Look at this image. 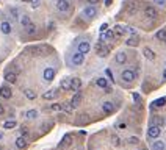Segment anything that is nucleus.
I'll return each instance as SVG.
<instances>
[{"label": "nucleus", "instance_id": "nucleus-2", "mask_svg": "<svg viewBox=\"0 0 166 150\" xmlns=\"http://www.w3.org/2000/svg\"><path fill=\"white\" fill-rule=\"evenodd\" d=\"M43 78H44L46 81H52V80L55 78V69H52V67H47V69H44Z\"/></svg>", "mask_w": 166, "mask_h": 150}, {"label": "nucleus", "instance_id": "nucleus-45", "mask_svg": "<svg viewBox=\"0 0 166 150\" xmlns=\"http://www.w3.org/2000/svg\"><path fill=\"white\" fill-rule=\"evenodd\" d=\"M86 2H88L89 5H96V3H97V2H99V0H86Z\"/></svg>", "mask_w": 166, "mask_h": 150}, {"label": "nucleus", "instance_id": "nucleus-42", "mask_svg": "<svg viewBox=\"0 0 166 150\" xmlns=\"http://www.w3.org/2000/svg\"><path fill=\"white\" fill-rule=\"evenodd\" d=\"M154 2H155L157 5H160V6H163V5L166 3V0H154Z\"/></svg>", "mask_w": 166, "mask_h": 150}, {"label": "nucleus", "instance_id": "nucleus-35", "mask_svg": "<svg viewBox=\"0 0 166 150\" xmlns=\"http://www.w3.org/2000/svg\"><path fill=\"white\" fill-rule=\"evenodd\" d=\"M27 117H28V119H36V117H38L36 110H30L28 113H27Z\"/></svg>", "mask_w": 166, "mask_h": 150}, {"label": "nucleus", "instance_id": "nucleus-21", "mask_svg": "<svg viewBox=\"0 0 166 150\" xmlns=\"http://www.w3.org/2000/svg\"><path fill=\"white\" fill-rule=\"evenodd\" d=\"M102 108H103V111H105V113H111L114 110V106H113L111 102H105V103L102 105Z\"/></svg>", "mask_w": 166, "mask_h": 150}, {"label": "nucleus", "instance_id": "nucleus-3", "mask_svg": "<svg viewBox=\"0 0 166 150\" xmlns=\"http://www.w3.org/2000/svg\"><path fill=\"white\" fill-rule=\"evenodd\" d=\"M147 136L149 138H158L160 136V127L158 125H150L147 130Z\"/></svg>", "mask_w": 166, "mask_h": 150}, {"label": "nucleus", "instance_id": "nucleus-8", "mask_svg": "<svg viewBox=\"0 0 166 150\" xmlns=\"http://www.w3.org/2000/svg\"><path fill=\"white\" fill-rule=\"evenodd\" d=\"M0 97L11 99V88H8V86H2V88H0Z\"/></svg>", "mask_w": 166, "mask_h": 150}, {"label": "nucleus", "instance_id": "nucleus-14", "mask_svg": "<svg viewBox=\"0 0 166 150\" xmlns=\"http://www.w3.org/2000/svg\"><path fill=\"white\" fill-rule=\"evenodd\" d=\"M108 53H110V49L107 45H102L100 49H97V55L100 56V58H105V56H108Z\"/></svg>", "mask_w": 166, "mask_h": 150}, {"label": "nucleus", "instance_id": "nucleus-12", "mask_svg": "<svg viewBox=\"0 0 166 150\" xmlns=\"http://www.w3.org/2000/svg\"><path fill=\"white\" fill-rule=\"evenodd\" d=\"M0 30H2V33H5V35H10L11 33V24L10 22H2L0 24Z\"/></svg>", "mask_w": 166, "mask_h": 150}, {"label": "nucleus", "instance_id": "nucleus-6", "mask_svg": "<svg viewBox=\"0 0 166 150\" xmlns=\"http://www.w3.org/2000/svg\"><path fill=\"white\" fill-rule=\"evenodd\" d=\"M83 53H80V52H77V53H74L72 55V63L75 64V66H80V64H83Z\"/></svg>", "mask_w": 166, "mask_h": 150}, {"label": "nucleus", "instance_id": "nucleus-53", "mask_svg": "<svg viewBox=\"0 0 166 150\" xmlns=\"http://www.w3.org/2000/svg\"><path fill=\"white\" fill-rule=\"evenodd\" d=\"M165 41H166V39H165Z\"/></svg>", "mask_w": 166, "mask_h": 150}, {"label": "nucleus", "instance_id": "nucleus-24", "mask_svg": "<svg viewBox=\"0 0 166 150\" xmlns=\"http://www.w3.org/2000/svg\"><path fill=\"white\" fill-rule=\"evenodd\" d=\"M5 80H6V81H10V83H14V81H16V74L6 72V74H5Z\"/></svg>", "mask_w": 166, "mask_h": 150}, {"label": "nucleus", "instance_id": "nucleus-40", "mask_svg": "<svg viewBox=\"0 0 166 150\" xmlns=\"http://www.w3.org/2000/svg\"><path fill=\"white\" fill-rule=\"evenodd\" d=\"M105 74L110 77V80H111V83H113V81H114V78H113V74H111V71H110V69H107V71H105Z\"/></svg>", "mask_w": 166, "mask_h": 150}, {"label": "nucleus", "instance_id": "nucleus-38", "mask_svg": "<svg viewBox=\"0 0 166 150\" xmlns=\"http://www.w3.org/2000/svg\"><path fill=\"white\" fill-rule=\"evenodd\" d=\"M52 110H53V111H61V105L53 103V105H52Z\"/></svg>", "mask_w": 166, "mask_h": 150}, {"label": "nucleus", "instance_id": "nucleus-49", "mask_svg": "<svg viewBox=\"0 0 166 150\" xmlns=\"http://www.w3.org/2000/svg\"><path fill=\"white\" fill-rule=\"evenodd\" d=\"M163 77H165V80H166V69H165V72H163Z\"/></svg>", "mask_w": 166, "mask_h": 150}, {"label": "nucleus", "instance_id": "nucleus-18", "mask_svg": "<svg viewBox=\"0 0 166 150\" xmlns=\"http://www.w3.org/2000/svg\"><path fill=\"white\" fill-rule=\"evenodd\" d=\"M24 95L28 100H34V99H36V94H34V91H31V89H24Z\"/></svg>", "mask_w": 166, "mask_h": 150}, {"label": "nucleus", "instance_id": "nucleus-15", "mask_svg": "<svg viewBox=\"0 0 166 150\" xmlns=\"http://www.w3.org/2000/svg\"><path fill=\"white\" fill-rule=\"evenodd\" d=\"M127 45H130V47H136L138 44H140V39H138V36H132V38H129L127 39V42H126Z\"/></svg>", "mask_w": 166, "mask_h": 150}, {"label": "nucleus", "instance_id": "nucleus-28", "mask_svg": "<svg viewBox=\"0 0 166 150\" xmlns=\"http://www.w3.org/2000/svg\"><path fill=\"white\" fill-rule=\"evenodd\" d=\"M20 24H22V27L25 28L27 25H30V24H31V20H30L28 16H22V17H20Z\"/></svg>", "mask_w": 166, "mask_h": 150}, {"label": "nucleus", "instance_id": "nucleus-1", "mask_svg": "<svg viewBox=\"0 0 166 150\" xmlns=\"http://www.w3.org/2000/svg\"><path fill=\"white\" fill-rule=\"evenodd\" d=\"M121 75H122V80H124V81H127V83H132V81L135 80V72H133V71H130V69L124 71Z\"/></svg>", "mask_w": 166, "mask_h": 150}, {"label": "nucleus", "instance_id": "nucleus-37", "mask_svg": "<svg viewBox=\"0 0 166 150\" xmlns=\"http://www.w3.org/2000/svg\"><path fill=\"white\" fill-rule=\"evenodd\" d=\"M30 3H31V6H33V8H36V6H39L41 0H30Z\"/></svg>", "mask_w": 166, "mask_h": 150}, {"label": "nucleus", "instance_id": "nucleus-19", "mask_svg": "<svg viewBox=\"0 0 166 150\" xmlns=\"http://www.w3.org/2000/svg\"><path fill=\"white\" fill-rule=\"evenodd\" d=\"M16 147H17V149H25V147H27V141L24 139V136H22V138H17V139H16Z\"/></svg>", "mask_w": 166, "mask_h": 150}, {"label": "nucleus", "instance_id": "nucleus-16", "mask_svg": "<svg viewBox=\"0 0 166 150\" xmlns=\"http://www.w3.org/2000/svg\"><path fill=\"white\" fill-rule=\"evenodd\" d=\"M80 86H82V80H80V78H72V80H71V89L77 91Z\"/></svg>", "mask_w": 166, "mask_h": 150}, {"label": "nucleus", "instance_id": "nucleus-4", "mask_svg": "<svg viewBox=\"0 0 166 150\" xmlns=\"http://www.w3.org/2000/svg\"><path fill=\"white\" fill-rule=\"evenodd\" d=\"M71 144H72L71 134H64V138L61 139V142H60V149L64 150V149H67V147H71Z\"/></svg>", "mask_w": 166, "mask_h": 150}, {"label": "nucleus", "instance_id": "nucleus-27", "mask_svg": "<svg viewBox=\"0 0 166 150\" xmlns=\"http://www.w3.org/2000/svg\"><path fill=\"white\" fill-rule=\"evenodd\" d=\"M80 100H82V95L77 92V94H75L74 97H72V100H71V105H72V106H77V105L80 103Z\"/></svg>", "mask_w": 166, "mask_h": 150}, {"label": "nucleus", "instance_id": "nucleus-39", "mask_svg": "<svg viewBox=\"0 0 166 150\" xmlns=\"http://www.w3.org/2000/svg\"><path fill=\"white\" fill-rule=\"evenodd\" d=\"M154 124L162 125V124H163V119H162V117H154Z\"/></svg>", "mask_w": 166, "mask_h": 150}, {"label": "nucleus", "instance_id": "nucleus-41", "mask_svg": "<svg viewBox=\"0 0 166 150\" xmlns=\"http://www.w3.org/2000/svg\"><path fill=\"white\" fill-rule=\"evenodd\" d=\"M107 28H108V24H102V25H100V31H102V33L107 31Z\"/></svg>", "mask_w": 166, "mask_h": 150}, {"label": "nucleus", "instance_id": "nucleus-48", "mask_svg": "<svg viewBox=\"0 0 166 150\" xmlns=\"http://www.w3.org/2000/svg\"><path fill=\"white\" fill-rule=\"evenodd\" d=\"M111 3H113V0H105V6H110Z\"/></svg>", "mask_w": 166, "mask_h": 150}, {"label": "nucleus", "instance_id": "nucleus-26", "mask_svg": "<svg viewBox=\"0 0 166 150\" xmlns=\"http://www.w3.org/2000/svg\"><path fill=\"white\" fill-rule=\"evenodd\" d=\"M154 150H165V142L163 141H155L154 146H152Z\"/></svg>", "mask_w": 166, "mask_h": 150}, {"label": "nucleus", "instance_id": "nucleus-47", "mask_svg": "<svg viewBox=\"0 0 166 150\" xmlns=\"http://www.w3.org/2000/svg\"><path fill=\"white\" fill-rule=\"evenodd\" d=\"M133 99H135V100H138V102H140V99H141V97H140V95H138V94L135 92V94H133Z\"/></svg>", "mask_w": 166, "mask_h": 150}, {"label": "nucleus", "instance_id": "nucleus-30", "mask_svg": "<svg viewBox=\"0 0 166 150\" xmlns=\"http://www.w3.org/2000/svg\"><path fill=\"white\" fill-rule=\"evenodd\" d=\"M3 127L6 128V130H11V128L16 127V122H14V120H6L5 124H3Z\"/></svg>", "mask_w": 166, "mask_h": 150}, {"label": "nucleus", "instance_id": "nucleus-31", "mask_svg": "<svg viewBox=\"0 0 166 150\" xmlns=\"http://www.w3.org/2000/svg\"><path fill=\"white\" fill-rule=\"evenodd\" d=\"M55 95H57V91H49V92H46L43 97L46 99V100H50V99H53Z\"/></svg>", "mask_w": 166, "mask_h": 150}, {"label": "nucleus", "instance_id": "nucleus-50", "mask_svg": "<svg viewBox=\"0 0 166 150\" xmlns=\"http://www.w3.org/2000/svg\"><path fill=\"white\" fill-rule=\"evenodd\" d=\"M2 138H3V133H0V141H2Z\"/></svg>", "mask_w": 166, "mask_h": 150}, {"label": "nucleus", "instance_id": "nucleus-13", "mask_svg": "<svg viewBox=\"0 0 166 150\" xmlns=\"http://www.w3.org/2000/svg\"><path fill=\"white\" fill-rule=\"evenodd\" d=\"M127 61V55L124 52H119V53H116V63L117 64H124Z\"/></svg>", "mask_w": 166, "mask_h": 150}, {"label": "nucleus", "instance_id": "nucleus-22", "mask_svg": "<svg viewBox=\"0 0 166 150\" xmlns=\"http://www.w3.org/2000/svg\"><path fill=\"white\" fill-rule=\"evenodd\" d=\"M113 31H114V35H117V36H124V33H126L127 30L124 28V27H121V25H116Z\"/></svg>", "mask_w": 166, "mask_h": 150}, {"label": "nucleus", "instance_id": "nucleus-23", "mask_svg": "<svg viewBox=\"0 0 166 150\" xmlns=\"http://www.w3.org/2000/svg\"><path fill=\"white\" fill-rule=\"evenodd\" d=\"M25 31H27V35H34V33H36V25H34V24L27 25L25 27Z\"/></svg>", "mask_w": 166, "mask_h": 150}, {"label": "nucleus", "instance_id": "nucleus-33", "mask_svg": "<svg viewBox=\"0 0 166 150\" xmlns=\"http://www.w3.org/2000/svg\"><path fill=\"white\" fill-rule=\"evenodd\" d=\"M63 89H71V81L69 80H61V85H60Z\"/></svg>", "mask_w": 166, "mask_h": 150}, {"label": "nucleus", "instance_id": "nucleus-52", "mask_svg": "<svg viewBox=\"0 0 166 150\" xmlns=\"http://www.w3.org/2000/svg\"><path fill=\"white\" fill-rule=\"evenodd\" d=\"M0 150H2V147H0Z\"/></svg>", "mask_w": 166, "mask_h": 150}, {"label": "nucleus", "instance_id": "nucleus-10", "mask_svg": "<svg viewBox=\"0 0 166 150\" xmlns=\"http://www.w3.org/2000/svg\"><path fill=\"white\" fill-rule=\"evenodd\" d=\"M124 10L132 14V13H135V10H136V3L133 2V0H129V2H127L126 5H124Z\"/></svg>", "mask_w": 166, "mask_h": 150}, {"label": "nucleus", "instance_id": "nucleus-7", "mask_svg": "<svg viewBox=\"0 0 166 150\" xmlns=\"http://www.w3.org/2000/svg\"><path fill=\"white\" fill-rule=\"evenodd\" d=\"M89 49H91V45H89L88 41H83V42H80V44H79V52H80V53H83V55H85V53H88V52H89Z\"/></svg>", "mask_w": 166, "mask_h": 150}, {"label": "nucleus", "instance_id": "nucleus-43", "mask_svg": "<svg viewBox=\"0 0 166 150\" xmlns=\"http://www.w3.org/2000/svg\"><path fill=\"white\" fill-rule=\"evenodd\" d=\"M117 128H121V130H126L127 125H126V124H117Z\"/></svg>", "mask_w": 166, "mask_h": 150}, {"label": "nucleus", "instance_id": "nucleus-34", "mask_svg": "<svg viewBox=\"0 0 166 150\" xmlns=\"http://www.w3.org/2000/svg\"><path fill=\"white\" fill-rule=\"evenodd\" d=\"M96 83H97V86H100V88H107V86H108V83H107L105 78H97Z\"/></svg>", "mask_w": 166, "mask_h": 150}, {"label": "nucleus", "instance_id": "nucleus-20", "mask_svg": "<svg viewBox=\"0 0 166 150\" xmlns=\"http://www.w3.org/2000/svg\"><path fill=\"white\" fill-rule=\"evenodd\" d=\"M143 53H144V56H146L147 59H154V58H155V53L152 52V50L149 49V47H146V49L143 50Z\"/></svg>", "mask_w": 166, "mask_h": 150}, {"label": "nucleus", "instance_id": "nucleus-29", "mask_svg": "<svg viewBox=\"0 0 166 150\" xmlns=\"http://www.w3.org/2000/svg\"><path fill=\"white\" fill-rule=\"evenodd\" d=\"M157 38H158V39H162V41H165V39H166V28L158 30V31H157Z\"/></svg>", "mask_w": 166, "mask_h": 150}, {"label": "nucleus", "instance_id": "nucleus-51", "mask_svg": "<svg viewBox=\"0 0 166 150\" xmlns=\"http://www.w3.org/2000/svg\"><path fill=\"white\" fill-rule=\"evenodd\" d=\"M24 2H30V0H24Z\"/></svg>", "mask_w": 166, "mask_h": 150}, {"label": "nucleus", "instance_id": "nucleus-17", "mask_svg": "<svg viewBox=\"0 0 166 150\" xmlns=\"http://www.w3.org/2000/svg\"><path fill=\"white\" fill-rule=\"evenodd\" d=\"M61 110L67 114H71V113H74V106L71 103H61Z\"/></svg>", "mask_w": 166, "mask_h": 150}, {"label": "nucleus", "instance_id": "nucleus-9", "mask_svg": "<svg viewBox=\"0 0 166 150\" xmlns=\"http://www.w3.org/2000/svg\"><path fill=\"white\" fill-rule=\"evenodd\" d=\"M57 8L60 10V11H67L69 10V2L67 0H57Z\"/></svg>", "mask_w": 166, "mask_h": 150}, {"label": "nucleus", "instance_id": "nucleus-25", "mask_svg": "<svg viewBox=\"0 0 166 150\" xmlns=\"http://www.w3.org/2000/svg\"><path fill=\"white\" fill-rule=\"evenodd\" d=\"M165 103H166V99L162 97V99H158V100H155L154 103H152V108H162Z\"/></svg>", "mask_w": 166, "mask_h": 150}, {"label": "nucleus", "instance_id": "nucleus-44", "mask_svg": "<svg viewBox=\"0 0 166 150\" xmlns=\"http://www.w3.org/2000/svg\"><path fill=\"white\" fill-rule=\"evenodd\" d=\"M20 131H22V134H27V133H28V131H27V127H20Z\"/></svg>", "mask_w": 166, "mask_h": 150}, {"label": "nucleus", "instance_id": "nucleus-36", "mask_svg": "<svg viewBox=\"0 0 166 150\" xmlns=\"http://www.w3.org/2000/svg\"><path fill=\"white\" fill-rule=\"evenodd\" d=\"M129 142H130V144H138V142H140V139L135 138V136H130V138H129Z\"/></svg>", "mask_w": 166, "mask_h": 150}, {"label": "nucleus", "instance_id": "nucleus-11", "mask_svg": "<svg viewBox=\"0 0 166 150\" xmlns=\"http://www.w3.org/2000/svg\"><path fill=\"white\" fill-rule=\"evenodd\" d=\"M144 13H146V16H147V17H157V14H158L157 10L154 8V6H150V5H147V6H146Z\"/></svg>", "mask_w": 166, "mask_h": 150}, {"label": "nucleus", "instance_id": "nucleus-5", "mask_svg": "<svg viewBox=\"0 0 166 150\" xmlns=\"http://www.w3.org/2000/svg\"><path fill=\"white\" fill-rule=\"evenodd\" d=\"M83 14H85L86 17H89V19H93V17H96V14H97V10H96L93 5L91 6H86V8L83 10Z\"/></svg>", "mask_w": 166, "mask_h": 150}, {"label": "nucleus", "instance_id": "nucleus-32", "mask_svg": "<svg viewBox=\"0 0 166 150\" xmlns=\"http://www.w3.org/2000/svg\"><path fill=\"white\" fill-rule=\"evenodd\" d=\"M111 144H113L114 147H117V146L121 144V141H119V136H117V134H113V136H111Z\"/></svg>", "mask_w": 166, "mask_h": 150}, {"label": "nucleus", "instance_id": "nucleus-46", "mask_svg": "<svg viewBox=\"0 0 166 150\" xmlns=\"http://www.w3.org/2000/svg\"><path fill=\"white\" fill-rule=\"evenodd\" d=\"M5 114V108L2 106V103H0V116H3Z\"/></svg>", "mask_w": 166, "mask_h": 150}]
</instances>
